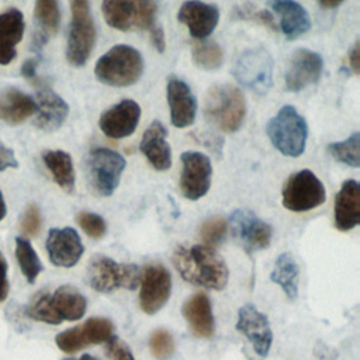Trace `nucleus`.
Here are the masks:
<instances>
[{
    "label": "nucleus",
    "mask_w": 360,
    "mask_h": 360,
    "mask_svg": "<svg viewBox=\"0 0 360 360\" xmlns=\"http://www.w3.org/2000/svg\"><path fill=\"white\" fill-rule=\"evenodd\" d=\"M35 103H37L35 125L42 131H46V132L56 131L68 118L69 107L66 101L44 84H38Z\"/></svg>",
    "instance_id": "412c9836"
},
{
    "label": "nucleus",
    "mask_w": 360,
    "mask_h": 360,
    "mask_svg": "<svg viewBox=\"0 0 360 360\" xmlns=\"http://www.w3.org/2000/svg\"><path fill=\"white\" fill-rule=\"evenodd\" d=\"M34 18L37 30L32 45L35 49L42 48L51 37H53L60 25L59 4L53 0H38L34 7Z\"/></svg>",
    "instance_id": "c85d7f7f"
},
{
    "label": "nucleus",
    "mask_w": 360,
    "mask_h": 360,
    "mask_svg": "<svg viewBox=\"0 0 360 360\" xmlns=\"http://www.w3.org/2000/svg\"><path fill=\"white\" fill-rule=\"evenodd\" d=\"M193 60L204 70H215L224 62V52L214 41H200L193 44Z\"/></svg>",
    "instance_id": "473e14b6"
},
{
    "label": "nucleus",
    "mask_w": 360,
    "mask_h": 360,
    "mask_svg": "<svg viewBox=\"0 0 360 360\" xmlns=\"http://www.w3.org/2000/svg\"><path fill=\"white\" fill-rule=\"evenodd\" d=\"M77 360H97L94 356H91V354H83L80 359H77Z\"/></svg>",
    "instance_id": "8fccbe9b"
},
{
    "label": "nucleus",
    "mask_w": 360,
    "mask_h": 360,
    "mask_svg": "<svg viewBox=\"0 0 360 360\" xmlns=\"http://www.w3.org/2000/svg\"><path fill=\"white\" fill-rule=\"evenodd\" d=\"M125 166V159L115 150L108 148L91 149L86 160L91 190L101 197L111 195L120 184Z\"/></svg>",
    "instance_id": "0eeeda50"
},
{
    "label": "nucleus",
    "mask_w": 360,
    "mask_h": 360,
    "mask_svg": "<svg viewBox=\"0 0 360 360\" xmlns=\"http://www.w3.org/2000/svg\"><path fill=\"white\" fill-rule=\"evenodd\" d=\"M166 97L170 107V120L176 128L191 125L197 114V100L188 84L177 76H169Z\"/></svg>",
    "instance_id": "6ab92c4d"
},
{
    "label": "nucleus",
    "mask_w": 360,
    "mask_h": 360,
    "mask_svg": "<svg viewBox=\"0 0 360 360\" xmlns=\"http://www.w3.org/2000/svg\"><path fill=\"white\" fill-rule=\"evenodd\" d=\"M149 349L155 359L167 360L174 353V339L166 329H156L149 336Z\"/></svg>",
    "instance_id": "e433bc0d"
},
{
    "label": "nucleus",
    "mask_w": 360,
    "mask_h": 360,
    "mask_svg": "<svg viewBox=\"0 0 360 360\" xmlns=\"http://www.w3.org/2000/svg\"><path fill=\"white\" fill-rule=\"evenodd\" d=\"M15 257L25 280L30 284H34L39 273L44 270V266L28 239L22 236L15 238Z\"/></svg>",
    "instance_id": "2f4dec72"
},
{
    "label": "nucleus",
    "mask_w": 360,
    "mask_h": 360,
    "mask_svg": "<svg viewBox=\"0 0 360 360\" xmlns=\"http://www.w3.org/2000/svg\"><path fill=\"white\" fill-rule=\"evenodd\" d=\"M42 160L55 183L66 193H72L75 190L76 176L70 155L63 150H46L42 155Z\"/></svg>",
    "instance_id": "c756f323"
},
{
    "label": "nucleus",
    "mask_w": 360,
    "mask_h": 360,
    "mask_svg": "<svg viewBox=\"0 0 360 360\" xmlns=\"http://www.w3.org/2000/svg\"><path fill=\"white\" fill-rule=\"evenodd\" d=\"M6 214H7V207H6V202H4V198H3L1 190H0V221L6 217Z\"/></svg>",
    "instance_id": "09e8293b"
},
{
    "label": "nucleus",
    "mask_w": 360,
    "mask_h": 360,
    "mask_svg": "<svg viewBox=\"0 0 360 360\" xmlns=\"http://www.w3.org/2000/svg\"><path fill=\"white\" fill-rule=\"evenodd\" d=\"M359 42H356L353 45V48L350 49L349 52V63H350V68L354 72V75H359L360 72V68H359V58H360V49H359Z\"/></svg>",
    "instance_id": "49530a36"
},
{
    "label": "nucleus",
    "mask_w": 360,
    "mask_h": 360,
    "mask_svg": "<svg viewBox=\"0 0 360 360\" xmlns=\"http://www.w3.org/2000/svg\"><path fill=\"white\" fill-rule=\"evenodd\" d=\"M72 20L68 35L66 59L73 66L86 65L94 44H96V25L90 13V6L84 0L70 3Z\"/></svg>",
    "instance_id": "423d86ee"
},
{
    "label": "nucleus",
    "mask_w": 360,
    "mask_h": 360,
    "mask_svg": "<svg viewBox=\"0 0 360 360\" xmlns=\"http://www.w3.org/2000/svg\"><path fill=\"white\" fill-rule=\"evenodd\" d=\"M141 270L132 263H117L107 256H94L87 267V283L98 292H112L118 288L135 290Z\"/></svg>",
    "instance_id": "39448f33"
},
{
    "label": "nucleus",
    "mask_w": 360,
    "mask_h": 360,
    "mask_svg": "<svg viewBox=\"0 0 360 360\" xmlns=\"http://www.w3.org/2000/svg\"><path fill=\"white\" fill-rule=\"evenodd\" d=\"M231 226L236 239L248 253L266 249L271 240V226L252 211L236 210L231 215Z\"/></svg>",
    "instance_id": "4468645a"
},
{
    "label": "nucleus",
    "mask_w": 360,
    "mask_h": 360,
    "mask_svg": "<svg viewBox=\"0 0 360 360\" xmlns=\"http://www.w3.org/2000/svg\"><path fill=\"white\" fill-rule=\"evenodd\" d=\"M183 315L194 336L210 339L214 335V315L207 294L197 292L191 295L183 305Z\"/></svg>",
    "instance_id": "393cba45"
},
{
    "label": "nucleus",
    "mask_w": 360,
    "mask_h": 360,
    "mask_svg": "<svg viewBox=\"0 0 360 360\" xmlns=\"http://www.w3.org/2000/svg\"><path fill=\"white\" fill-rule=\"evenodd\" d=\"M8 264L4 256L0 252V302H3L8 295V277H7Z\"/></svg>",
    "instance_id": "37998d69"
},
{
    "label": "nucleus",
    "mask_w": 360,
    "mask_h": 360,
    "mask_svg": "<svg viewBox=\"0 0 360 360\" xmlns=\"http://www.w3.org/2000/svg\"><path fill=\"white\" fill-rule=\"evenodd\" d=\"M37 66H38V60L35 58H30L27 59L22 66H21V75L27 79V80H31L34 82L35 84H39L42 83L38 76H37Z\"/></svg>",
    "instance_id": "c03bdc74"
},
{
    "label": "nucleus",
    "mask_w": 360,
    "mask_h": 360,
    "mask_svg": "<svg viewBox=\"0 0 360 360\" xmlns=\"http://www.w3.org/2000/svg\"><path fill=\"white\" fill-rule=\"evenodd\" d=\"M236 330H239L250 343L255 353L266 357L273 343V332L267 316L256 309L255 305L246 304L238 311Z\"/></svg>",
    "instance_id": "2eb2a0df"
},
{
    "label": "nucleus",
    "mask_w": 360,
    "mask_h": 360,
    "mask_svg": "<svg viewBox=\"0 0 360 360\" xmlns=\"http://www.w3.org/2000/svg\"><path fill=\"white\" fill-rule=\"evenodd\" d=\"M143 72V59L139 51L129 45H115L96 63L97 79L108 86L125 87L136 83Z\"/></svg>",
    "instance_id": "7ed1b4c3"
},
{
    "label": "nucleus",
    "mask_w": 360,
    "mask_h": 360,
    "mask_svg": "<svg viewBox=\"0 0 360 360\" xmlns=\"http://www.w3.org/2000/svg\"><path fill=\"white\" fill-rule=\"evenodd\" d=\"M360 222V186L356 180H346L335 198V226L350 231Z\"/></svg>",
    "instance_id": "4be33fe9"
},
{
    "label": "nucleus",
    "mask_w": 360,
    "mask_h": 360,
    "mask_svg": "<svg viewBox=\"0 0 360 360\" xmlns=\"http://www.w3.org/2000/svg\"><path fill=\"white\" fill-rule=\"evenodd\" d=\"M114 332V325L107 318H90L84 323L56 335L55 343L65 353H76L87 346L105 343Z\"/></svg>",
    "instance_id": "f8f14e48"
},
{
    "label": "nucleus",
    "mask_w": 360,
    "mask_h": 360,
    "mask_svg": "<svg viewBox=\"0 0 360 360\" xmlns=\"http://www.w3.org/2000/svg\"><path fill=\"white\" fill-rule=\"evenodd\" d=\"M204 115L211 125L222 132L238 131L246 115L243 93L229 83L212 86L205 97Z\"/></svg>",
    "instance_id": "f03ea898"
},
{
    "label": "nucleus",
    "mask_w": 360,
    "mask_h": 360,
    "mask_svg": "<svg viewBox=\"0 0 360 360\" xmlns=\"http://www.w3.org/2000/svg\"><path fill=\"white\" fill-rule=\"evenodd\" d=\"M232 73L243 87L264 94L273 83V58L262 46L246 49L235 60Z\"/></svg>",
    "instance_id": "6e6552de"
},
{
    "label": "nucleus",
    "mask_w": 360,
    "mask_h": 360,
    "mask_svg": "<svg viewBox=\"0 0 360 360\" xmlns=\"http://www.w3.org/2000/svg\"><path fill=\"white\" fill-rule=\"evenodd\" d=\"M167 131L160 121H153L139 143V149L156 170H167L172 166V150L166 141Z\"/></svg>",
    "instance_id": "5701e85b"
},
{
    "label": "nucleus",
    "mask_w": 360,
    "mask_h": 360,
    "mask_svg": "<svg viewBox=\"0 0 360 360\" xmlns=\"http://www.w3.org/2000/svg\"><path fill=\"white\" fill-rule=\"evenodd\" d=\"M270 7L280 17V27L287 39H297L298 37L309 31L311 18L307 10L300 3L277 0L270 1Z\"/></svg>",
    "instance_id": "a878e982"
},
{
    "label": "nucleus",
    "mask_w": 360,
    "mask_h": 360,
    "mask_svg": "<svg viewBox=\"0 0 360 360\" xmlns=\"http://www.w3.org/2000/svg\"><path fill=\"white\" fill-rule=\"evenodd\" d=\"M226 229H228V224H226L225 218L215 215V217L205 219L201 224L200 238L205 246L214 248L224 240V238L226 235Z\"/></svg>",
    "instance_id": "c9c22d12"
},
{
    "label": "nucleus",
    "mask_w": 360,
    "mask_h": 360,
    "mask_svg": "<svg viewBox=\"0 0 360 360\" xmlns=\"http://www.w3.org/2000/svg\"><path fill=\"white\" fill-rule=\"evenodd\" d=\"M101 7L107 24L120 31L152 28L158 11V4L149 0H107Z\"/></svg>",
    "instance_id": "1a4fd4ad"
},
{
    "label": "nucleus",
    "mask_w": 360,
    "mask_h": 360,
    "mask_svg": "<svg viewBox=\"0 0 360 360\" xmlns=\"http://www.w3.org/2000/svg\"><path fill=\"white\" fill-rule=\"evenodd\" d=\"M298 277L300 269L292 255L281 253L274 263V267L270 273V280L280 285L288 300H295L298 295Z\"/></svg>",
    "instance_id": "7c9ffc66"
},
{
    "label": "nucleus",
    "mask_w": 360,
    "mask_h": 360,
    "mask_svg": "<svg viewBox=\"0 0 360 360\" xmlns=\"http://www.w3.org/2000/svg\"><path fill=\"white\" fill-rule=\"evenodd\" d=\"M45 248L51 263L58 267H73L84 252L79 233L70 226L49 229Z\"/></svg>",
    "instance_id": "dca6fc26"
},
{
    "label": "nucleus",
    "mask_w": 360,
    "mask_h": 360,
    "mask_svg": "<svg viewBox=\"0 0 360 360\" xmlns=\"http://www.w3.org/2000/svg\"><path fill=\"white\" fill-rule=\"evenodd\" d=\"M51 305L60 322L77 321L86 314L87 300L76 287L65 284L51 294Z\"/></svg>",
    "instance_id": "cd10ccee"
},
{
    "label": "nucleus",
    "mask_w": 360,
    "mask_h": 360,
    "mask_svg": "<svg viewBox=\"0 0 360 360\" xmlns=\"http://www.w3.org/2000/svg\"><path fill=\"white\" fill-rule=\"evenodd\" d=\"M318 4H319L322 8H336L338 6L342 4V1H338V0H335V1H319Z\"/></svg>",
    "instance_id": "de8ad7c7"
},
{
    "label": "nucleus",
    "mask_w": 360,
    "mask_h": 360,
    "mask_svg": "<svg viewBox=\"0 0 360 360\" xmlns=\"http://www.w3.org/2000/svg\"><path fill=\"white\" fill-rule=\"evenodd\" d=\"M41 224H42V221H41L39 208L35 204H30L25 208L24 215H22L21 222H20L22 233L28 238H32V236L38 235V232L41 231Z\"/></svg>",
    "instance_id": "ea45409f"
},
{
    "label": "nucleus",
    "mask_w": 360,
    "mask_h": 360,
    "mask_svg": "<svg viewBox=\"0 0 360 360\" xmlns=\"http://www.w3.org/2000/svg\"><path fill=\"white\" fill-rule=\"evenodd\" d=\"M173 266L183 280L198 287L219 291L228 283L226 263L205 245L179 246L173 253Z\"/></svg>",
    "instance_id": "f257e3e1"
},
{
    "label": "nucleus",
    "mask_w": 360,
    "mask_h": 360,
    "mask_svg": "<svg viewBox=\"0 0 360 360\" xmlns=\"http://www.w3.org/2000/svg\"><path fill=\"white\" fill-rule=\"evenodd\" d=\"M139 284V305L142 311L148 315L160 311L172 291V277L169 270L160 263H149L141 271Z\"/></svg>",
    "instance_id": "9b49d317"
},
{
    "label": "nucleus",
    "mask_w": 360,
    "mask_h": 360,
    "mask_svg": "<svg viewBox=\"0 0 360 360\" xmlns=\"http://www.w3.org/2000/svg\"><path fill=\"white\" fill-rule=\"evenodd\" d=\"M76 222L83 229V232L93 239H101L105 235V231H107L105 221L94 212L80 211L76 215Z\"/></svg>",
    "instance_id": "4c0bfd02"
},
{
    "label": "nucleus",
    "mask_w": 360,
    "mask_h": 360,
    "mask_svg": "<svg viewBox=\"0 0 360 360\" xmlns=\"http://www.w3.org/2000/svg\"><path fill=\"white\" fill-rule=\"evenodd\" d=\"M323 69L322 56L314 51L300 48L290 60L285 73V89L290 91H301L305 87L315 84Z\"/></svg>",
    "instance_id": "f3484780"
},
{
    "label": "nucleus",
    "mask_w": 360,
    "mask_h": 360,
    "mask_svg": "<svg viewBox=\"0 0 360 360\" xmlns=\"http://www.w3.org/2000/svg\"><path fill=\"white\" fill-rule=\"evenodd\" d=\"M37 112L35 100L24 91L10 87L0 93V120L15 125Z\"/></svg>",
    "instance_id": "bb28decb"
},
{
    "label": "nucleus",
    "mask_w": 360,
    "mask_h": 360,
    "mask_svg": "<svg viewBox=\"0 0 360 360\" xmlns=\"http://www.w3.org/2000/svg\"><path fill=\"white\" fill-rule=\"evenodd\" d=\"M266 131L273 146L284 156L298 158L305 150L308 125L295 107H281L267 122Z\"/></svg>",
    "instance_id": "20e7f679"
},
{
    "label": "nucleus",
    "mask_w": 360,
    "mask_h": 360,
    "mask_svg": "<svg viewBox=\"0 0 360 360\" xmlns=\"http://www.w3.org/2000/svg\"><path fill=\"white\" fill-rule=\"evenodd\" d=\"M180 190L187 200L195 201L207 194L211 186V162L201 152L187 150L181 155Z\"/></svg>",
    "instance_id": "ddd939ff"
},
{
    "label": "nucleus",
    "mask_w": 360,
    "mask_h": 360,
    "mask_svg": "<svg viewBox=\"0 0 360 360\" xmlns=\"http://www.w3.org/2000/svg\"><path fill=\"white\" fill-rule=\"evenodd\" d=\"M17 166H18V162L14 155V150L6 146L3 142H0V172L7 169H14Z\"/></svg>",
    "instance_id": "79ce46f5"
},
{
    "label": "nucleus",
    "mask_w": 360,
    "mask_h": 360,
    "mask_svg": "<svg viewBox=\"0 0 360 360\" xmlns=\"http://www.w3.org/2000/svg\"><path fill=\"white\" fill-rule=\"evenodd\" d=\"M139 118V104L134 100L125 98L101 114L98 127L108 138L121 139L129 136L136 129Z\"/></svg>",
    "instance_id": "a211bd4d"
},
{
    "label": "nucleus",
    "mask_w": 360,
    "mask_h": 360,
    "mask_svg": "<svg viewBox=\"0 0 360 360\" xmlns=\"http://www.w3.org/2000/svg\"><path fill=\"white\" fill-rule=\"evenodd\" d=\"M360 134L353 132L349 138L340 142H333L328 145V152L332 158L343 165L359 167L360 165Z\"/></svg>",
    "instance_id": "72a5a7b5"
},
{
    "label": "nucleus",
    "mask_w": 360,
    "mask_h": 360,
    "mask_svg": "<svg viewBox=\"0 0 360 360\" xmlns=\"http://www.w3.org/2000/svg\"><path fill=\"white\" fill-rule=\"evenodd\" d=\"M283 205L288 211L304 212L322 205L326 191L322 181L308 169L292 173L281 191Z\"/></svg>",
    "instance_id": "9d476101"
},
{
    "label": "nucleus",
    "mask_w": 360,
    "mask_h": 360,
    "mask_svg": "<svg viewBox=\"0 0 360 360\" xmlns=\"http://www.w3.org/2000/svg\"><path fill=\"white\" fill-rule=\"evenodd\" d=\"M27 316L34 321L49 323V325H59L62 323L58 316L55 315L52 305H51V294L48 291H38L32 300L30 301L28 307L25 308Z\"/></svg>",
    "instance_id": "f704fd0d"
},
{
    "label": "nucleus",
    "mask_w": 360,
    "mask_h": 360,
    "mask_svg": "<svg viewBox=\"0 0 360 360\" xmlns=\"http://www.w3.org/2000/svg\"><path fill=\"white\" fill-rule=\"evenodd\" d=\"M105 354L110 360H135L129 346L114 335L105 342Z\"/></svg>",
    "instance_id": "a19ab883"
},
{
    "label": "nucleus",
    "mask_w": 360,
    "mask_h": 360,
    "mask_svg": "<svg viewBox=\"0 0 360 360\" xmlns=\"http://www.w3.org/2000/svg\"><path fill=\"white\" fill-rule=\"evenodd\" d=\"M24 30V15L18 8H7L0 14V65L6 66L14 60Z\"/></svg>",
    "instance_id": "b1692460"
},
{
    "label": "nucleus",
    "mask_w": 360,
    "mask_h": 360,
    "mask_svg": "<svg viewBox=\"0 0 360 360\" xmlns=\"http://www.w3.org/2000/svg\"><path fill=\"white\" fill-rule=\"evenodd\" d=\"M150 41L152 45L158 52H165L166 49V39H165V31L160 25H153L150 28Z\"/></svg>",
    "instance_id": "a18cd8bd"
},
{
    "label": "nucleus",
    "mask_w": 360,
    "mask_h": 360,
    "mask_svg": "<svg viewBox=\"0 0 360 360\" xmlns=\"http://www.w3.org/2000/svg\"><path fill=\"white\" fill-rule=\"evenodd\" d=\"M177 20L188 28L194 38L204 39L215 30L219 20V10L215 4L184 1L177 13Z\"/></svg>",
    "instance_id": "aec40b11"
},
{
    "label": "nucleus",
    "mask_w": 360,
    "mask_h": 360,
    "mask_svg": "<svg viewBox=\"0 0 360 360\" xmlns=\"http://www.w3.org/2000/svg\"><path fill=\"white\" fill-rule=\"evenodd\" d=\"M235 15L242 20H250L257 24H262L273 31H277V25L274 22L273 15L266 10H257L253 4H243L235 8Z\"/></svg>",
    "instance_id": "58836bf2"
}]
</instances>
